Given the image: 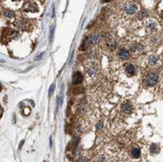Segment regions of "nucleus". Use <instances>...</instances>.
Here are the masks:
<instances>
[{
  "instance_id": "obj_1",
  "label": "nucleus",
  "mask_w": 163,
  "mask_h": 162,
  "mask_svg": "<svg viewBox=\"0 0 163 162\" xmlns=\"http://www.w3.org/2000/svg\"><path fill=\"white\" fill-rule=\"evenodd\" d=\"M123 10L125 11V13L129 14V15H132V14H134L136 12L137 7L133 2H127L123 6Z\"/></svg>"
},
{
  "instance_id": "obj_2",
  "label": "nucleus",
  "mask_w": 163,
  "mask_h": 162,
  "mask_svg": "<svg viewBox=\"0 0 163 162\" xmlns=\"http://www.w3.org/2000/svg\"><path fill=\"white\" fill-rule=\"evenodd\" d=\"M157 80H158V77L157 75L153 73V72H150L147 74L146 76V83L149 85V86H153L157 83Z\"/></svg>"
},
{
  "instance_id": "obj_3",
  "label": "nucleus",
  "mask_w": 163,
  "mask_h": 162,
  "mask_svg": "<svg viewBox=\"0 0 163 162\" xmlns=\"http://www.w3.org/2000/svg\"><path fill=\"white\" fill-rule=\"evenodd\" d=\"M83 80V75H82L81 72L79 71H75L72 75V83L77 85V84H80Z\"/></svg>"
},
{
  "instance_id": "obj_4",
  "label": "nucleus",
  "mask_w": 163,
  "mask_h": 162,
  "mask_svg": "<svg viewBox=\"0 0 163 162\" xmlns=\"http://www.w3.org/2000/svg\"><path fill=\"white\" fill-rule=\"evenodd\" d=\"M25 10L26 11H29V12H37V8L36 4L34 2H27V5L25 6Z\"/></svg>"
},
{
  "instance_id": "obj_5",
  "label": "nucleus",
  "mask_w": 163,
  "mask_h": 162,
  "mask_svg": "<svg viewBox=\"0 0 163 162\" xmlns=\"http://www.w3.org/2000/svg\"><path fill=\"white\" fill-rule=\"evenodd\" d=\"M118 56H119V58L121 59V60H127L128 58H129V52L125 50V49H121L119 52H118Z\"/></svg>"
},
{
  "instance_id": "obj_6",
  "label": "nucleus",
  "mask_w": 163,
  "mask_h": 162,
  "mask_svg": "<svg viewBox=\"0 0 163 162\" xmlns=\"http://www.w3.org/2000/svg\"><path fill=\"white\" fill-rule=\"evenodd\" d=\"M132 109H133V108H132V106H131L130 103H125L122 106V111L125 112V113H130L132 111Z\"/></svg>"
},
{
  "instance_id": "obj_7",
  "label": "nucleus",
  "mask_w": 163,
  "mask_h": 162,
  "mask_svg": "<svg viewBox=\"0 0 163 162\" xmlns=\"http://www.w3.org/2000/svg\"><path fill=\"white\" fill-rule=\"evenodd\" d=\"M99 38H100V35L98 33H92L90 36V40L92 43H98L99 42Z\"/></svg>"
},
{
  "instance_id": "obj_8",
  "label": "nucleus",
  "mask_w": 163,
  "mask_h": 162,
  "mask_svg": "<svg viewBox=\"0 0 163 162\" xmlns=\"http://www.w3.org/2000/svg\"><path fill=\"white\" fill-rule=\"evenodd\" d=\"M157 62H158V57H157V56H151V57H149V59H148V63H149V65H154V64H156Z\"/></svg>"
},
{
  "instance_id": "obj_9",
  "label": "nucleus",
  "mask_w": 163,
  "mask_h": 162,
  "mask_svg": "<svg viewBox=\"0 0 163 162\" xmlns=\"http://www.w3.org/2000/svg\"><path fill=\"white\" fill-rule=\"evenodd\" d=\"M126 71H127V73H129V74H134V73H135V66H134L133 64H131V63L127 64Z\"/></svg>"
},
{
  "instance_id": "obj_10",
  "label": "nucleus",
  "mask_w": 163,
  "mask_h": 162,
  "mask_svg": "<svg viewBox=\"0 0 163 162\" xmlns=\"http://www.w3.org/2000/svg\"><path fill=\"white\" fill-rule=\"evenodd\" d=\"M131 154H132V156L134 158H139L141 156V151H140L139 148H133L132 151H131Z\"/></svg>"
},
{
  "instance_id": "obj_11",
  "label": "nucleus",
  "mask_w": 163,
  "mask_h": 162,
  "mask_svg": "<svg viewBox=\"0 0 163 162\" xmlns=\"http://www.w3.org/2000/svg\"><path fill=\"white\" fill-rule=\"evenodd\" d=\"M150 151L153 153L159 152V146H158L156 144H152L150 145Z\"/></svg>"
},
{
  "instance_id": "obj_12",
  "label": "nucleus",
  "mask_w": 163,
  "mask_h": 162,
  "mask_svg": "<svg viewBox=\"0 0 163 162\" xmlns=\"http://www.w3.org/2000/svg\"><path fill=\"white\" fill-rule=\"evenodd\" d=\"M96 71H97V68H96L95 65H91L90 67H89V69H88V73H89L90 75H95V74H96Z\"/></svg>"
},
{
  "instance_id": "obj_13",
  "label": "nucleus",
  "mask_w": 163,
  "mask_h": 162,
  "mask_svg": "<svg viewBox=\"0 0 163 162\" xmlns=\"http://www.w3.org/2000/svg\"><path fill=\"white\" fill-rule=\"evenodd\" d=\"M88 46H89V43H88V40L87 39H85L84 41H83V44L81 45V50L83 51H85L86 49H88Z\"/></svg>"
},
{
  "instance_id": "obj_14",
  "label": "nucleus",
  "mask_w": 163,
  "mask_h": 162,
  "mask_svg": "<svg viewBox=\"0 0 163 162\" xmlns=\"http://www.w3.org/2000/svg\"><path fill=\"white\" fill-rule=\"evenodd\" d=\"M143 49V47H142V45L141 44H139V43H137V44H135V45L133 46V51L135 52V51H141Z\"/></svg>"
},
{
  "instance_id": "obj_15",
  "label": "nucleus",
  "mask_w": 163,
  "mask_h": 162,
  "mask_svg": "<svg viewBox=\"0 0 163 162\" xmlns=\"http://www.w3.org/2000/svg\"><path fill=\"white\" fill-rule=\"evenodd\" d=\"M147 16V13H146V11H142L139 15H138V18L139 19H144V18H145Z\"/></svg>"
},
{
  "instance_id": "obj_16",
  "label": "nucleus",
  "mask_w": 163,
  "mask_h": 162,
  "mask_svg": "<svg viewBox=\"0 0 163 162\" xmlns=\"http://www.w3.org/2000/svg\"><path fill=\"white\" fill-rule=\"evenodd\" d=\"M5 16L8 17V18H13V17L15 16V14H14L13 11H6V12H5Z\"/></svg>"
},
{
  "instance_id": "obj_17",
  "label": "nucleus",
  "mask_w": 163,
  "mask_h": 162,
  "mask_svg": "<svg viewBox=\"0 0 163 162\" xmlns=\"http://www.w3.org/2000/svg\"><path fill=\"white\" fill-rule=\"evenodd\" d=\"M109 48L111 49V50H113L115 47H116V44H115V42H109Z\"/></svg>"
},
{
  "instance_id": "obj_18",
  "label": "nucleus",
  "mask_w": 163,
  "mask_h": 162,
  "mask_svg": "<svg viewBox=\"0 0 163 162\" xmlns=\"http://www.w3.org/2000/svg\"><path fill=\"white\" fill-rule=\"evenodd\" d=\"M53 34H54V27H51V30H50V40L52 41L53 39Z\"/></svg>"
},
{
  "instance_id": "obj_19",
  "label": "nucleus",
  "mask_w": 163,
  "mask_h": 162,
  "mask_svg": "<svg viewBox=\"0 0 163 162\" xmlns=\"http://www.w3.org/2000/svg\"><path fill=\"white\" fill-rule=\"evenodd\" d=\"M54 87H55V85L54 84H52L51 87H50V91H49V96L52 95V93H53V91H54Z\"/></svg>"
},
{
  "instance_id": "obj_20",
  "label": "nucleus",
  "mask_w": 163,
  "mask_h": 162,
  "mask_svg": "<svg viewBox=\"0 0 163 162\" xmlns=\"http://www.w3.org/2000/svg\"><path fill=\"white\" fill-rule=\"evenodd\" d=\"M97 161H98V162H105L106 160H105V157H104V156H100V157H99V159H98Z\"/></svg>"
},
{
  "instance_id": "obj_21",
  "label": "nucleus",
  "mask_w": 163,
  "mask_h": 162,
  "mask_svg": "<svg viewBox=\"0 0 163 162\" xmlns=\"http://www.w3.org/2000/svg\"><path fill=\"white\" fill-rule=\"evenodd\" d=\"M42 55H43V53H41V54L37 55V56H36V58H35V60H34V61H39V60L41 59V57H42Z\"/></svg>"
},
{
  "instance_id": "obj_22",
  "label": "nucleus",
  "mask_w": 163,
  "mask_h": 162,
  "mask_svg": "<svg viewBox=\"0 0 163 162\" xmlns=\"http://www.w3.org/2000/svg\"><path fill=\"white\" fill-rule=\"evenodd\" d=\"M87 161H88V159H87L86 157H82V158L79 159V161L78 162H87Z\"/></svg>"
},
{
  "instance_id": "obj_23",
  "label": "nucleus",
  "mask_w": 163,
  "mask_h": 162,
  "mask_svg": "<svg viewBox=\"0 0 163 162\" xmlns=\"http://www.w3.org/2000/svg\"><path fill=\"white\" fill-rule=\"evenodd\" d=\"M102 126H103V122L101 121L100 123H99V124L97 125V129H98V130H99V129H101V127H102Z\"/></svg>"
},
{
  "instance_id": "obj_24",
  "label": "nucleus",
  "mask_w": 163,
  "mask_h": 162,
  "mask_svg": "<svg viewBox=\"0 0 163 162\" xmlns=\"http://www.w3.org/2000/svg\"><path fill=\"white\" fill-rule=\"evenodd\" d=\"M104 37H105V38H109V37H110V35H109V33H105V34H104Z\"/></svg>"
},
{
  "instance_id": "obj_25",
  "label": "nucleus",
  "mask_w": 163,
  "mask_h": 162,
  "mask_svg": "<svg viewBox=\"0 0 163 162\" xmlns=\"http://www.w3.org/2000/svg\"><path fill=\"white\" fill-rule=\"evenodd\" d=\"M154 26H155V24H151V25H149V26H148V27H150V28H153Z\"/></svg>"
},
{
  "instance_id": "obj_26",
  "label": "nucleus",
  "mask_w": 163,
  "mask_h": 162,
  "mask_svg": "<svg viewBox=\"0 0 163 162\" xmlns=\"http://www.w3.org/2000/svg\"><path fill=\"white\" fill-rule=\"evenodd\" d=\"M23 144H24V141H22V142H21V144H20V148L22 147V145H23Z\"/></svg>"
},
{
  "instance_id": "obj_27",
  "label": "nucleus",
  "mask_w": 163,
  "mask_h": 162,
  "mask_svg": "<svg viewBox=\"0 0 163 162\" xmlns=\"http://www.w3.org/2000/svg\"><path fill=\"white\" fill-rule=\"evenodd\" d=\"M102 1H103V2H105V3H106V2H109V1H110V0H102Z\"/></svg>"
},
{
  "instance_id": "obj_28",
  "label": "nucleus",
  "mask_w": 163,
  "mask_h": 162,
  "mask_svg": "<svg viewBox=\"0 0 163 162\" xmlns=\"http://www.w3.org/2000/svg\"><path fill=\"white\" fill-rule=\"evenodd\" d=\"M161 17H162V19H163V11H162V13H161Z\"/></svg>"
},
{
  "instance_id": "obj_29",
  "label": "nucleus",
  "mask_w": 163,
  "mask_h": 162,
  "mask_svg": "<svg viewBox=\"0 0 163 162\" xmlns=\"http://www.w3.org/2000/svg\"><path fill=\"white\" fill-rule=\"evenodd\" d=\"M14 1H20V0H14Z\"/></svg>"
}]
</instances>
